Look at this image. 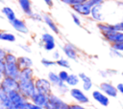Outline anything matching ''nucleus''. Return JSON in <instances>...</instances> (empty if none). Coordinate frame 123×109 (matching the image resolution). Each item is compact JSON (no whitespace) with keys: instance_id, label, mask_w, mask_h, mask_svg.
<instances>
[{"instance_id":"obj_1","label":"nucleus","mask_w":123,"mask_h":109,"mask_svg":"<svg viewBox=\"0 0 123 109\" xmlns=\"http://www.w3.org/2000/svg\"><path fill=\"white\" fill-rule=\"evenodd\" d=\"M18 91L26 99L29 100L37 92L35 87V78L27 80H18Z\"/></svg>"},{"instance_id":"obj_23","label":"nucleus","mask_w":123,"mask_h":109,"mask_svg":"<svg viewBox=\"0 0 123 109\" xmlns=\"http://www.w3.org/2000/svg\"><path fill=\"white\" fill-rule=\"evenodd\" d=\"M2 12L6 15V17L8 18V20L11 22V21H12V20H14L15 19V14H14V11L11 9V8H9V7H4L3 9H2Z\"/></svg>"},{"instance_id":"obj_22","label":"nucleus","mask_w":123,"mask_h":109,"mask_svg":"<svg viewBox=\"0 0 123 109\" xmlns=\"http://www.w3.org/2000/svg\"><path fill=\"white\" fill-rule=\"evenodd\" d=\"M101 8H102V5H98V6H95V7L91 8L90 14L96 20H102V13L100 12V9Z\"/></svg>"},{"instance_id":"obj_5","label":"nucleus","mask_w":123,"mask_h":109,"mask_svg":"<svg viewBox=\"0 0 123 109\" xmlns=\"http://www.w3.org/2000/svg\"><path fill=\"white\" fill-rule=\"evenodd\" d=\"M66 105L67 103L64 102L60 97L51 94L49 95V100L44 109H63Z\"/></svg>"},{"instance_id":"obj_6","label":"nucleus","mask_w":123,"mask_h":109,"mask_svg":"<svg viewBox=\"0 0 123 109\" xmlns=\"http://www.w3.org/2000/svg\"><path fill=\"white\" fill-rule=\"evenodd\" d=\"M69 93H70V96L77 102H79V104H86L89 102L88 97L79 88H72L69 90Z\"/></svg>"},{"instance_id":"obj_46","label":"nucleus","mask_w":123,"mask_h":109,"mask_svg":"<svg viewBox=\"0 0 123 109\" xmlns=\"http://www.w3.org/2000/svg\"><path fill=\"white\" fill-rule=\"evenodd\" d=\"M0 90H1V80H0Z\"/></svg>"},{"instance_id":"obj_29","label":"nucleus","mask_w":123,"mask_h":109,"mask_svg":"<svg viewBox=\"0 0 123 109\" xmlns=\"http://www.w3.org/2000/svg\"><path fill=\"white\" fill-rule=\"evenodd\" d=\"M41 40H42L44 43H46V42H51V41H55L53 35L50 34V33H43V34L41 35Z\"/></svg>"},{"instance_id":"obj_2","label":"nucleus","mask_w":123,"mask_h":109,"mask_svg":"<svg viewBox=\"0 0 123 109\" xmlns=\"http://www.w3.org/2000/svg\"><path fill=\"white\" fill-rule=\"evenodd\" d=\"M35 87H36V91L38 93H41L47 96L52 94V84L46 78H42V77L36 78Z\"/></svg>"},{"instance_id":"obj_13","label":"nucleus","mask_w":123,"mask_h":109,"mask_svg":"<svg viewBox=\"0 0 123 109\" xmlns=\"http://www.w3.org/2000/svg\"><path fill=\"white\" fill-rule=\"evenodd\" d=\"M27 79H34V71L32 68H24L20 69L19 76L17 80H27Z\"/></svg>"},{"instance_id":"obj_26","label":"nucleus","mask_w":123,"mask_h":109,"mask_svg":"<svg viewBox=\"0 0 123 109\" xmlns=\"http://www.w3.org/2000/svg\"><path fill=\"white\" fill-rule=\"evenodd\" d=\"M2 40H6V41H11V42H13L15 41V36L13 33H2V37H1Z\"/></svg>"},{"instance_id":"obj_4","label":"nucleus","mask_w":123,"mask_h":109,"mask_svg":"<svg viewBox=\"0 0 123 109\" xmlns=\"http://www.w3.org/2000/svg\"><path fill=\"white\" fill-rule=\"evenodd\" d=\"M1 89L5 93L11 91H18V80L10 76H4L1 79Z\"/></svg>"},{"instance_id":"obj_3","label":"nucleus","mask_w":123,"mask_h":109,"mask_svg":"<svg viewBox=\"0 0 123 109\" xmlns=\"http://www.w3.org/2000/svg\"><path fill=\"white\" fill-rule=\"evenodd\" d=\"M7 96L11 102L10 109H18V107L22 103H24L26 100H28L19 93V91H11V92L7 93Z\"/></svg>"},{"instance_id":"obj_30","label":"nucleus","mask_w":123,"mask_h":109,"mask_svg":"<svg viewBox=\"0 0 123 109\" xmlns=\"http://www.w3.org/2000/svg\"><path fill=\"white\" fill-rule=\"evenodd\" d=\"M103 2H104V0H87L86 3L90 8H93V7H95V6L101 5Z\"/></svg>"},{"instance_id":"obj_45","label":"nucleus","mask_w":123,"mask_h":109,"mask_svg":"<svg viewBox=\"0 0 123 109\" xmlns=\"http://www.w3.org/2000/svg\"><path fill=\"white\" fill-rule=\"evenodd\" d=\"M2 33H1V32H0V39H1V37H2Z\"/></svg>"},{"instance_id":"obj_38","label":"nucleus","mask_w":123,"mask_h":109,"mask_svg":"<svg viewBox=\"0 0 123 109\" xmlns=\"http://www.w3.org/2000/svg\"><path fill=\"white\" fill-rule=\"evenodd\" d=\"M30 17L32 18V19H34V20H37V21H41V16L39 15V14H37V13H32L31 15H30Z\"/></svg>"},{"instance_id":"obj_20","label":"nucleus","mask_w":123,"mask_h":109,"mask_svg":"<svg viewBox=\"0 0 123 109\" xmlns=\"http://www.w3.org/2000/svg\"><path fill=\"white\" fill-rule=\"evenodd\" d=\"M43 20H44V22L47 24V26L55 33H59V29L57 28V26H56V24L54 23V21L52 20V18L49 16V15H44L43 16Z\"/></svg>"},{"instance_id":"obj_11","label":"nucleus","mask_w":123,"mask_h":109,"mask_svg":"<svg viewBox=\"0 0 123 109\" xmlns=\"http://www.w3.org/2000/svg\"><path fill=\"white\" fill-rule=\"evenodd\" d=\"M71 7L75 11H77L78 13H80L82 15H88L91 12V8L86 2L82 3V4H78V5H73Z\"/></svg>"},{"instance_id":"obj_41","label":"nucleus","mask_w":123,"mask_h":109,"mask_svg":"<svg viewBox=\"0 0 123 109\" xmlns=\"http://www.w3.org/2000/svg\"><path fill=\"white\" fill-rule=\"evenodd\" d=\"M4 69H5V62L4 60H0V72L4 74Z\"/></svg>"},{"instance_id":"obj_44","label":"nucleus","mask_w":123,"mask_h":109,"mask_svg":"<svg viewBox=\"0 0 123 109\" xmlns=\"http://www.w3.org/2000/svg\"><path fill=\"white\" fill-rule=\"evenodd\" d=\"M0 109H7V108H5V107H4V106H2V105H1V104H0Z\"/></svg>"},{"instance_id":"obj_36","label":"nucleus","mask_w":123,"mask_h":109,"mask_svg":"<svg viewBox=\"0 0 123 109\" xmlns=\"http://www.w3.org/2000/svg\"><path fill=\"white\" fill-rule=\"evenodd\" d=\"M69 109H86L82 104H69Z\"/></svg>"},{"instance_id":"obj_33","label":"nucleus","mask_w":123,"mask_h":109,"mask_svg":"<svg viewBox=\"0 0 123 109\" xmlns=\"http://www.w3.org/2000/svg\"><path fill=\"white\" fill-rule=\"evenodd\" d=\"M41 63H42V65L45 66V67H50V66L55 65V64H56V61H52V60H48V59H46V58H43V59L41 60Z\"/></svg>"},{"instance_id":"obj_31","label":"nucleus","mask_w":123,"mask_h":109,"mask_svg":"<svg viewBox=\"0 0 123 109\" xmlns=\"http://www.w3.org/2000/svg\"><path fill=\"white\" fill-rule=\"evenodd\" d=\"M58 76H59L60 79H61L62 82H65L66 79H67V77H68V76H69V74H68L66 71H61V72L58 74Z\"/></svg>"},{"instance_id":"obj_18","label":"nucleus","mask_w":123,"mask_h":109,"mask_svg":"<svg viewBox=\"0 0 123 109\" xmlns=\"http://www.w3.org/2000/svg\"><path fill=\"white\" fill-rule=\"evenodd\" d=\"M18 2H19V5H20L22 11L26 14H28L30 16L33 13V11H32V6H31V1L30 0H18Z\"/></svg>"},{"instance_id":"obj_34","label":"nucleus","mask_w":123,"mask_h":109,"mask_svg":"<svg viewBox=\"0 0 123 109\" xmlns=\"http://www.w3.org/2000/svg\"><path fill=\"white\" fill-rule=\"evenodd\" d=\"M113 28H114V31L115 32H121V33H123V21L120 22V23H117V24L113 25Z\"/></svg>"},{"instance_id":"obj_42","label":"nucleus","mask_w":123,"mask_h":109,"mask_svg":"<svg viewBox=\"0 0 123 109\" xmlns=\"http://www.w3.org/2000/svg\"><path fill=\"white\" fill-rule=\"evenodd\" d=\"M44 2L47 4V6H49V7H52L53 6V2H52V0H44Z\"/></svg>"},{"instance_id":"obj_10","label":"nucleus","mask_w":123,"mask_h":109,"mask_svg":"<svg viewBox=\"0 0 123 109\" xmlns=\"http://www.w3.org/2000/svg\"><path fill=\"white\" fill-rule=\"evenodd\" d=\"M92 98H94V100H96L99 104H101L104 107H107L110 104L109 97L106 96L104 93H102L99 90H95L92 92Z\"/></svg>"},{"instance_id":"obj_47","label":"nucleus","mask_w":123,"mask_h":109,"mask_svg":"<svg viewBox=\"0 0 123 109\" xmlns=\"http://www.w3.org/2000/svg\"><path fill=\"white\" fill-rule=\"evenodd\" d=\"M122 76H123V72H122Z\"/></svg>"},{"instance_id":"obj_27","label":"nucleus","mask_w":123,"mask_h":109,"mask_svg":"<svg viewBox=\"0 0 123 109\" xmlns=\"http://www.w3.org/2000/svg\"><path fill=\"white\" fill-rule=\"evenodd\" d=\"M87 0H62V2L67 4V5H70V6H73V5H78V4H82V3H85L86 2Z\"/></svg>"},{"instance_id":"obj_37","label":"nucleus","mask_w":123,"mask_h":109,"mask_svg":"<svg viewBox=\"0 0 123 109\" xmlns=\"http://www.w3.org/2000/svg\"><path fill=\"white\" fill-rule=\"evenodd\" d=\"M71 16H72V18H73V21H74V23H75L76 25L80 26V25H81V21H80L79 17H78L76 14H74V13H72V14H71Z\"/></svg>"},{"instance_id":"obj_17","label":"nucleus","mask_w":123,"mask_h":109,"mask_svg":"<svg viewBox=\"0 0 123 109\" xmlns=\"http://www.w3.org/2000/svg\"><path fill=\"white\" fill-rule=\"evenodd\" d=\"M63 52L64 54L71 59H77V51L76 49L70 45V44H66L64 47H63Z\"/></svg>"},{"instance_id":"obj_28","label":"nucleus","mask_w":123,"mask_h":109,"mask_svg":"<svg viewBox=\"0 0 123 109\" xmlns=\"http://www.w3.org/2000/svg\"><path fill=\"white\" fill-rule=\"evenodd\" d=\"M56 64L59 65V66H61V67H63V68H70L68 61H67L66 59H64V58L58 59V60L56 61Z\"/></svg>"},{"instance_id":"obj_16","label":"nucleus","mask_w":123,"mask_h":109,"mask_svg":"<svg viewBox=\"0 0 123 109\" xmlns=\"http://www.w3.org/2000/svg\"><path fill=\"white\" fill-rule=\"evenodd\" d=\"M17 65L20 69L31 68V66L33 65V62H32L31 58H29L27 56H20L17 58Z\"/></svg>"},{"instance_id":"obj_39","label":"nucleus","mask_w":123,"mask_h":109,"mask_svg":"<svg viewBox=\"0 0 123 109\" xmlns=\"http://www.w3.org/2000/svg\"><path fill=\"white\" fill-rule=\"evenodd\" d=\"M115 87H116L117 92H119V93H121L123 95V83H118Z\"/></svg>"},{"instance_id":"obj_14","label":"nucleus","mask_w":123,"mask_h":109,"mask_svg":"<svg viewBox=\"0 0 123 109\" xmlns=\"http://www.w3.org/2000/svg\"><path fill=\"white\" fill-rule=\"evenodd\" d=\"M105 37L109 42H111L112 44L123 42V33H121V32H114Z\"/></svg>"},{"instance_id":"obj_7","label":"nucleus","mask_w":123,"mask_h":109,"mask_svg":"<svg viewBox=\"0 0 123 109\" xmlns=\"http://www.w3.org/2000/svg\"><path fill=\"white\" fill-rule=\"evenodd\" d=\"M30 101H32L35 105L44 109L45 106L47 105L48 103V100H49V96L47 95H44V94H41V93H38V92H36L33 97L29 99Z\"/></svg>"},{"instance_id":"obj_32","label":"nucleus","mask_w":123,"mask_h":109,"mask_svg":"<svg viewBox=\"0 0 123 109\" xmlns=\"http://www.w3.org/2000/svg\"><path fill=\"white\" fill-rule=\"evenodd\" d=\"M43 47H44V49H45L46 51H51V50H53V49L55 48V41L46 42V43H44Z\"/></svg>"},{"instance_id":"obj_24","label":"nucleus","mask_w":123,"mask_h":109,"mask_svg":"<svg viewBox=\"0 0 123 109\" xmlns=\"http://www.w3.org/2000/svg\"><path fill=\"white\" fill-rule=\"evenodd\" d=\"M18 109H42V108H40V107L35 105V104H34L32 101H30V100H26L24 103H22V104L18 107Z\"/></svg>"},{"instance_id":"obj_21","label":"nucleus","mask_w":123,"mask_h":109,"mask_svg":"<svg viewBox=\"0 0 123 109\" xmlns=\"http://www.w3.org/2000/svg\"><path fill=\"white\" fill-rule=\"evenodd\" d=\"M79 81H80L79 76H78L77 75L71 74V75L68 76V77H67L65 83H66V85H68V86H72V87H74V86H76V85L79 83Z\"/></svg>"},{"instance_id":"obj_12","label":"nucleus","mask_w":123,"mask_h":109,"mask_svg":"<svg viewBox=\"0 0 123 109\" xmlns=\"http://www.w3.org/2000/svg\"><path fill=\"white\" fill-rule=\"evenodd\" d=\"M10 23L12 24V26L17 32L22 33H28V28H27V26H26V24H25L24 21L15 18L14 20L11 21Z\"/></svg>"},{"instance_id":"obj_40","label":"nucleus","mask_w":123,"mask_h":109,"mask_svg":"<svg viewBox=\"0 0 123 109\" xmlns=\"http://www.w3.org/2000/svg\"><path fill=\"white\" fill-rule=\"evenodd\" d=\"M6 52L2 49V48H0V60H4V58H5V56H6Z\"/></svg>"},{"instance_id":"obj_43","label":"nucleus","mask_w":123,"mask_h":109,"mask_svg":"<svg viewBox=\"0 0 123 109\" xmlns=\"http://www.w3.org/2000/svg\"><path fill=\"white\" fill-rule=\"evenodd\" d=\"M59 56H60L59 53H58V52H55V53H54V54H53V57H54L55 59H58V58H59Z\"/></svg>"},{"instance_id":"obj_35","label":"nucleus","mask_w":123,"mask_h":109,"mask_svg":"<svg viewBox=\"0 0 123 109\" xmlns=\"http://www.w3.org/2000/svg\"><path fill=\"white\" fill-rule=\"evenodd\" d=\"M112 49H114V50H116L118 52H123V42L112 44Z\"/></svg>"},{"instance_id":"obj_8","label":"nucleus","mask_w":123,"mask_h":109,"mask_svg":"<svg viewBox=\"0 0 123 109\" xmlns=\"http://www.w3.org/2000/svg\"><path fill=\"white\" fill-rule=\"evenodd\" d=\"M19 72L20 68L18 67L17 63H5L4 76H10L17 79L19 76Z\"/></svg>"},{"instance_id":"obj_25","label":"nucleus","mask_w":123,"mask_h":109,"mask_svg":"<svg viewBox=\"0 0 123 109\" xmlns=\"http://www.w3.org/2000/svg\"><path fill=\"white\" fill-rule=\"evenodd\" d=\"M4 62L5 63H17V57H15L12 54L8 53V54H6Z\"/></svg>"},{"instance_id":"obj_9","label":"nucleus","mask_w":123,"mask_h":109,"mask_svg":"<svg viewBox=\"0 0 123 109\" xmlns=\"http://www.w3.org/2000/svg\"><path fill=\"white\" fill-rule=\"evenodd\" d=\"M100 90L102 93H104L106 96L108 97H111V98H116L117 97V90L116 87L113 86L111 83L109 82H102L100 84Z\"/></svg>"},{"instance_id":"obj_15","label":"nucleus","mask_w":123,"mask_h":109,"mask_svg":"<svg viewBox=\"0 0 123 109\" xmlns=\"http://www.w3.org/2000/svg\"><path fill=\"white\" fill-rule=\"evenodd\" d=\"M79 78L83 81V89L85 91H89L92 87V81L90 79V77H88L86 74L84 73H80L79 74Z\"/></svg>"},{"instance_id":"obj_19","label":"nucleus","mask_w":123,"mask_h":109,"mask_svg":"<svg viewBox=\"0 0 123 109\" xmlns=\"http://www.w3.org/2000/svg\"><path fill=\"white\" fill-rule=\"evenodd\" d=\"M98 28L100 29V31L103 33L104 36H107L112 33H114V28H113V25H107V24H102V23H99L98 24Z\"/></svg>"}]
</instances>
